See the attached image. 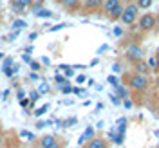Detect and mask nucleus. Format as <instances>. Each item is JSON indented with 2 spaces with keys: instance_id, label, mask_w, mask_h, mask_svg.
Listing matches in <instances>:
<instances>
[{
  "instance_id": "obj_1",
  "label": "nucleus",
  "mask_w": 159,
  "mask_h": 148,
  "mask_svg": "<svg viewBox=\"0 0 159 148\" xmlns=\"http://www.w3.org/2000/svg\"><path fill=\"white\" fill-rule=\"evenodd\" d=\"M127 85L132 90H145L148 87V79L147 76H141V74H130L127 76Z\"/></svg>"
},
{
  "instance_id": "obj_2",
  "label": "nucleus",
  "mask_w": 159,
  "mask_h": 148,
  "mask_svg": "<svg viewBox=\"0 0 159 148\" xmlns=\"http://www.w3.org/2000/svg\"><path fill=\"white\" fill-rule=\"evenodd\" d=\"M138 13H139L138 4H129V6H125V7H123V15H121V22L127 24V25H130L132 22L138 20Z\"/></svg>"
},
{
  "instance_id": "obj_3",
  "label": "nucleus",
  "mask_w": 159,
  "mask_h": 148,
  "mask_svg": "<svg viewBox=\"0 0 159 148\" xmlns=\"http://www.w3.org/2000/svg\"><path fill=\"white\" fill-rule=\"evenodd\" d=\"M156 25H157V18H156L152 13H147V15H143V16L139 18V27L143 31H152Z\"/></svg>"
},
{
  "instance_id": "obj_4",
  "label": "nucleus",
  "mask_w": 159,
  "mask_h": 148,
  "mask_svg": "<svg viewBox=\"0 0 159 148\" xmlns=\"http://www.w3.org/2000/svg\"><path fill=\"white\" fill-rule=\"evenodd\" d=\"M125 56H127V60L138 63V61H141V58H143V51H141L139 45H130L129 49H127V52H125Z\"/></svg>"
},
{
  "instance_id": "obj_5",
  "label": "nucleus",
  "mask_w": 159,
  "mask_h": 148,
  "mask_svg": "<svg viewBox=\"0 0 159 148\" xmlns=\"http://www.w3.org/2000/svg\"><path fill=\"white\" fill-rule=\"evenodd\" d=\"M40 148H61V143L54 136H43L40 139Z\"/></svg>"
},
{
  "instance_id": "obj_6",
  "label": "nucleus",
  "mask_w": 159,
  "mask_h": 148,
  "mask_svg": "<svg viewBox=\"0 0 159 148\" xmlns=\"http://www.w3.org/2000/svg\"><path fill=\"white\" fill-rule=\"evenodd\" d=\"M99 7H103V0H85V4H83V9L87 13H94Z\"/></svg>"
},
{
  "instance_id": "obj_7",
  "label": "nucleus",
  "mask_w": 159,
  "mask_h": 148,
  "mask_svg": "<svg viewBox=\"0 0 159 148\" xmlns=\"http://www.w3.org/2000/svg\"><path fill=\"white\" fill-rule=\"evenodd\" d=\"M118 7H121V2H119V0H105V2H103V11H105L109 16L118 9Z\"/></svg>"
},
{
  "instance_id": "obj_8",
  "label": "nucleus",
  "mask_w": 159,
  "mask_h": 148,
  "mask_svg": "<svg viewBox=\"0 0 159 148\" xmlns=\"http://www.w3.org/2000/svg\"><path fill=\"white\" fill-rule=\"evenodd\" d=\"M85 148H109V143H107V139H103V137H92L87 143Z\"/></svg>"
},
{
  "instance_id": "obj_9",
  "label": "nucleus",
  "mask_w": 159,
  "mask_h": 148,
  "mask_svg": "<svg viewBox=\"0 0 159 148\" xmlns=\"http://www.w3.org/2000/svg\"><path fill=\"white\" fill-rule=\"evenodd\" d=\"M33 0H13V11L15 13H22L25 7H31Z\"/></svg>"
},
{
  "instance_id": "obj_10",
  "label": "nucleus",
  "mask_w": 159,
  "mask_h": 148,
  "mask_svg": "<svg viewBox=\"0 0 159 148\" xmlns=\"http://www.w3.org/2000/svg\"><path fill=\"white\" fill-rule=\"evenodd\" d=\"M150 70L148 63H145V61H138V65H136V74H141V76H147V72Z\"/></svg>"
},
{
  "instance_id": "obj_11",
  "label": "nucleus",
  "mask_w": 159,
  "mask_h": 148,
  "mask_svg": "<svg viewBox=\"0 0 159 148\" xmlns=\"http://www.w3.org/2000/svg\"><path fill=\"white\" fill-rule=\"evenodd\" d=\"M92 136H94V128H92V127H87V128H85V132H83V136L80 137V145H81V143H85L87 139L90 141V137H92Z\"/></svg>"
},
{
  "instance_id": "obj_12",
  "label": "nucleus",
  "mask_w": 159,
  "mask_h": 148,
  "mask_svg": "<svg viewBox=\"0 0 159 148\" xmlns=\"http://www.w3.org/2000/svg\"><path fill=\"white\" fill-rule=\"evenodd\" d=\"M125 128H127V119L121 118L118 121V134H121V136H125Z\"/></svg>"
},
{
  "instance_id": "obj_13",
  "label": "nucleus",
  "mask_w": 159,
  "mask_h": 148,
  "mask_svg": "<svg viewBox=\"0 0 159 148\" xmlns=\"http://www.w3.org/2000/svg\"><path fill=\"white\" fill-rule=\"evenodd\" d=\"M116 92H118V98H125L127 99V96H129V90L125 89L123 85H118V87H116Z\"/></svg>"
},
{
  "instance_id": "obj_14",
  "label": "nucleus",
  "mask_w": 159,
  "mask_h": 148,
  "mask_svg": "<svg viewBox=\"0 0 159 148\" xmlns=\"http://www.w3.org/2000/svg\"><path fill=\"white\" fill-rule=\"evenodd\" d=\"M61 4H63V7H67V9L78 7V0H61Z\"/></svg>"
},
{
  "instance_id": "obj_15",
  "label": "nucleus",
  "mask_w": 159,
  "mask_h": 148,
  "mask_svg": "<svg viewBox=\"0 0 159 148\" xmlns=\"http://www.w3.org/2000/svg\"><path fill=\"white\" fill-rule=\"evenodd\" d=\"M152 6V0H138V7L139 9H147Z\"/></svg>"
},
{
  "instance_id": "obj_16",
  "label": "nucleus",
  "mask_w": 159,
  "mask_h": 148,
  "mask_svg": "<svg viewBox=\"0 0 159 148\" xmlns=\"http://www.w3.org/2000/svg\"><path fill=\"white\" fill-rule=\"evenodd\" d=\"M121 15H123V6H121V7H118V9L114 11V13L110 15V18H112V20H118V18H121Z\"/></svg>"
},
{
  "instance_id": "obj_17",
  "label": "nucleus",
  "mask_w": 159,
  "mask_h": 148,
  "mask_svg": "<svg viewBox=\"0 0 159 148\" xmlns=\"http://www.w3.org/2000/svg\"><path fill=\"white\" fill-rule=\"evenodd\" d=\"M148 67L150 69H159V63H157V58H156V56L148 58Z\"/></svg>"
},
{
  "instance_id": "obj_18",
  "label": "nucleus",
  "mask_w": 159,
  "mask_h": 148,
  "mask_svg": "<svg viewBox=\"0 0 159 148\" xmlns=\"http://www.w3.org/2000/svg\"><path fill=\"white\" fill-rule=\"evenodd\" d=\"M56 83H58V85H61V87H65V85H67V79L63 78V76H56Z\"/></svg>"
},
{
  "instance_id": "obj_19",
  "label": "nucleus",
  "mask_w": 159,
  "mask_h": 148,
  "mask_svg": "<svg viewBox=\"0 0 159 148\" xmlns=\"http://www.w3.org/2000/svg\"><path fill=\"white\" fill-rule=\"evenodd\" d=\"M22 137H25L27 141H33V139H34V136H33L31 132H25V130H24V132H22Z\"/></svg>"
},
{
  "instance_id": "obj_20",
  "label": "nucleus",
  "mask_w": 159,
  "mask_h": 148,
  "mask_svg": "<svg viewBox=\"0 0 159 148\" xmlns=\"http://www.w3.org/2000/svg\"><path fill=\"white\" fill-rule=\"evenodd\" d=\"M109 83H110V85H114V87H118V85H119V81H118L116 76H109Z\"/></svg>"
},
{
  "instance_id": "obj_21",
  "label": "nucleus",
  "mask_w": 159,
  "mask_h": 148,
  "mask_svg": "<svg viewBox=\"0 0 159 148\" xmlns=\"http://www.w3.org/2000/svg\"><path fill=\"white\" fill-rule=\"evenodd\" d=\"M36 15H38V16H51V11L40 9V11H36Z\"/></svg>"
},
{
  "instance_id": "obj_22",
  "label": "nucleus",
  "mask_w": 159,
  "mask_h": 148,
  "mask_svg": "<svg viewBox=\"0 0 159 148\" xmlns=\"http://www.w3.org/2000/svg\"><path fill=\"white\" fill-rule=\"evenodd\" d=\"M38 98H40V92L38 90H33V92H31V101H36Z\"/></svg>"
},
{
  "instance_id": "obj_23",
  "label": "nucleus",
  "mask_w": 159,
  "mask_h": 148,
  "mask_svg": "<svg viewBox=\"0 0 159 148\" xmlns=\"http://www.w3.org/2000/svg\"><path fill=\"white\" fill-rule=\"evenodd\" d=\"M47 90H49V85H47V83H42V85H40V94H42V92H47Z\"/></svg>"
},
{
  "instance_id": "obj_24",
  "label": "nucleus",
  "mask_w": 159,
  "mask_h": 148,
  "mask_svg": "<svg viewBox=\"0 0 159 148\" xmlns=\"http://www.w3.org/2000/svg\"><path fill=\"white\" fill-rule=\"evenodd\" d=\"M47 109H49V107L45 105V107H42V109H40V110H36L34 114H36V116H42V114H43V112H45V110H47Z\"/></svg>"
},
{
  "instance_id": "obj_25",
  "label": "nucleus",
  "mask_w": 159,
  "mask_h": 148,
  "mask_svg": "<svg viewBox=\"0 0 159 148\" xmlns=\"http://www.w3.org/2000/svg\"><path fill=\"white\" fill-rule=\"evenodd\" d=\"M31 69H33V70H38L40 69V63H36V61H31Z\"/></svg>"
},
{
  "instance_id": "obj_26",
  "label": "nucleus",
  "mask_w": 159,
  "mask_h": 148,
  "mask_svg": "<svg viewBox=\"0 0 159 148\" xmlns=\"http://www.w3.org/2000/svg\"><path fill=\"white\" fill-rule=\"evenodd\" d=\"M114 34H116V36H121V34H123L121 27H114Z\"/></svg>"
},
{
  "instance_id": "obj_27",
  "label": "nucleus",
  "mask_w": 159,
  "mask_h": 148,
  "mask_svg": "<svg viewBox=\"0 0 159 148\" xmlns=\"http://www.w3.org/2000/svg\"><path fill=\"white\" fill-rule=\"evenodd\" d=\"M61 90H63L65 94H69V92H70L72 89H70V85H65V87H61Z\"/></svg>"
},
{
  "instance_id": "obj_28",
  "label": "nucleus",
  "mask_w": 159,
  "mask_h": 148,
  "mask_svg": "<svg viewBox=\"0 0 159 148\" xmlns=\"http://www.w3.org/2000/svg\"><path fill=\"white\" fill-rule=\"evenodd\" d=\"M112 69H114V72H119V70H121V65H119V63H114Z\"/></svg>"
},
{
  "instance_id": "obj_29",
  "label": "nucleus",
  "mask_w": 159,
  "mask_h": 148,
  "mask_svg": "<svg viewBox=\"0 0 159 148\" xmlns=\"http://www.w3.org/2000/svg\"><path fill=\"white\" fill-rule=\"evenodd\" d=\"M22 25H24V22H22V20H16V22H15V27H22Z\"/></svg>"
},
{
  "instance_id": "obj_30",
  "label": "nucleus",
  "mask_w": 159,
  "mask_h": 148,
  "mask_svg": "<svg viewBox=\"0 0 159 148\" xmlns=\"http://www.w3.org/2000/svg\"><path fill=\"white\" fill-rule=\"evenodd\" d=\"M125 107H127V109L132 107V101H130V99H125Z\"/></svg>"
},
{
  "instance_id": "obj_31",
  "label": "nucleus",
  "mask_w": 159,
  "mask_h": 148,
  "mask_svg": "<svg viewBox=\"0 0 159 148\" xmlns=\"http://www.w3.org/2000/svg\"><path fill=\"white\" fill-rule=\"evenodd\" d=\"M20 105H22V107H27V105H29V101H27V99H22V101H20Z\"/></svg>"
},
{
  "instance_id": "obj_32",
  "label": "nucleus",
  "mask_w": 159,
  "mask_h": 148,
  "mask_svg": "<svg viewBox=\"0 0 159 148\" xmlns=\"http://www.w3.org/2000/svg\"><path fill=\"white\" fill-rule=\"evenodd\" d=\"M76 81H78V83H83V81H85V76H78V78H76Z\"/></svg>"
},
{
  "instance_id": "obj_33",
  "label": "nucleus",
  "mask_w": 159,
  "mask_h": 148,
  "mask_svg": "<svg viewBox=\"0 0 159 148\" xmlns=\"http://www.w3.org/2000/svg\"><path fill=\"white\" fill-rule=\"evenodd\" d=\"M0 141H2V130H0Z\"/></svg>"
},
{
  "instance_id": "obj_34",
  "label": "nucleus",
  "mask_w": 159,
  "mask_h": 148,
  "mask_svg": "<svg viewBox=\"0 0 159 148\" xmlns=\"http://www.w3.org/2000/svg\"><path fill=\"white\" fill-rule=\"evenodd\" d=\"M156 18H157V24H159V15H157V16H156Z\"/></svg>"
}]
</instances>
